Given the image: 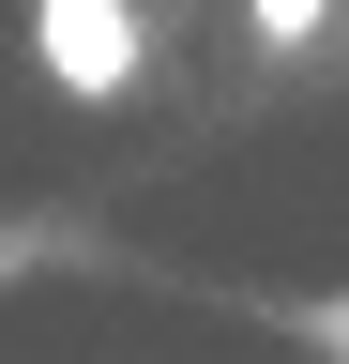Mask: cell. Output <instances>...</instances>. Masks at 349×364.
Here are the masks:
<instances>
[{"instance_id":"cell-2","label":"cell","mask_w":349,"mask_h":364,"mask_svg":"<svg viewBox=\"0 0 349 364\" xmlns=\"http://www.w3.org/2000/svg\"><path fill=\"white\" fill-rule=\"evenodd\" d=\"M243 16H258V46H319V16H334V0H243Z\"/></svg>"},{"instance_id":"cell-1","label":"cell","mask_w":349,"mask_h":364,"mask_svg":"<svg viewBox=\"0 0 349 364\" xmlns=\"http://www.w3.org/2000/svg\"><path fill=\"white\" fill-rule=\"evenodd\" d=\"M31 61H46V91H76V107H122L137 91V0H31Z\"/></svg>"}]
</instances>
